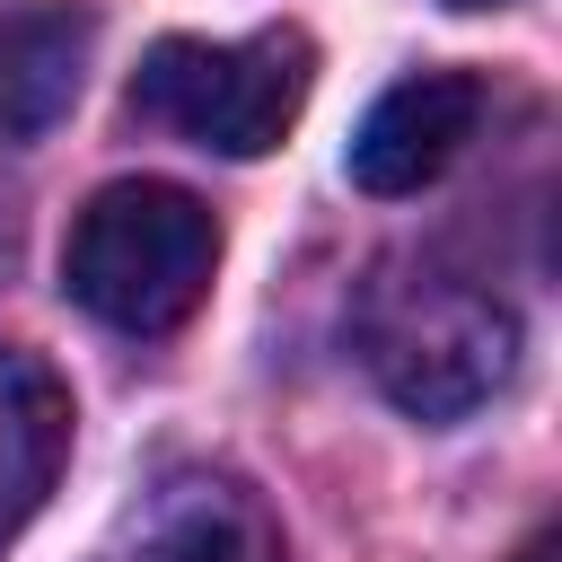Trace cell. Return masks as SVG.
<instances>
[{"label":"cell","instance_id":"obj_4","mask_svg":"<svg viewBox=\"0 0 562 562\" xmlns=\"http://www.w3.org/2000/svg\"><path fill=\"white\" fill-rule=\"evenodd\" d=\"M483 105H492V88L474 70H413V79H395L360 114V132H351V184L378 193V202L422 193L430 176L457 167V149L474 140Z\"/></svg>","mask_w":562,"mask_h":562},{"label":"cell","instance_id":"obj_5","mask_svg":"<svg viewBox=\"0 0 562 562\" xmlns=\"http://www.w3.org/2000/svg\"><path fill=\"white\" fill-rule=\"evenodd\" d=\"M114 562H281V527L255 501V483L220 465H176L123 518Z\"/></svg>","mask_w":562,"mask_h":562},{"label":"cell","instance_id":"obj_1","mask_svg":"<svg viewBox=\"0 0 562 562\" xmlns=\"http://www.w3.org/2000/svg\"><path fill=\"white\" fill-rule=\"evenodd\" d=\"M360 360L378 378V395L413 422H465L474 404H492L518 369V316L509 299L448 263V255H395L369 272L360 290Z\"/></svg>","mask_w":562,"mask_h":562},{"label":"cell","instance_id":"obj_6","mask_svg":"<svg viewBox=\"0 0 562 562\" xmlns=\"http://www.w3.org/2000/svg\"><path fill=\"white\" fill-rule=\"evenodd\" d=\"M61 457H70V386L35 351L0 342V544L53 501Z\"/></svg>","mask_w":562,"mask_h":562},{"label":"cell","instance_id":"obj_8","mask_svg":"<svg viewBox=\"0 0 562 562\" xmlns=\"http://www.w3.org/2000/svg\"><path fill=\"white\" fill-rule=\"evenodd\" d=\"M518 562H553V536H527V544H518Z\"/></svg>","mask_w":562,"mask_h":562},{"label":"cell","instance_id":"obj_2","mask_svg":"<svg viewBox=\"0 0 562 562\" xmlns=\"http://www.w3.org/2000/svg\"><path fill=\"white\" fill-rule=\"evenodd\" d=\"M220 272V220L202 193L123 176L88 193V211L61 237V290L105 325V334H176Z\"/></svg>","mask_w":562,"mask_h":562},{"label":"cell","instance_id":"obj_7","mask_svg":"<svg viewBox=\"0 0 562 562\" xmlns=\"http://www.w3.org/2000/svg\"><path fill=\"white\" fill-rule=\"evenodd\" d=\"M88 9L44 0V9H9L0 18V140H35L70 114L79 70H88Z\"/></svg>","mask_w":562,"mask_h":562},{"label":"cell","instance_id":"obj_3","mask_svg":"<svg viewBox=\"0 0 562 562\" xmlns=\"http://www.w3.org/2000/svg\"><path fill=\"white\" fill-rule=\"evenodd\" d=\"M307 35L299 26H263L246 44H211V35H167L140 53L132 70V114L149 132H176L193 149L220 158H263L281 149V132L307 105Z\"/></svg>","mask_w":562,"mask_h":562},{"label":"cell","instance_id":"obj_9","mask_svg":"<svg viewBox=\"0 0 562 562\" xmlns=\"http://www.w3.org/2000/svg\"><path fill=\"white\" fill-rule=\"evenodd\" d=\"M448 9H501V0H448Z\"/></svg>","mask_w":562,"mask_h":562}]
</instances>
